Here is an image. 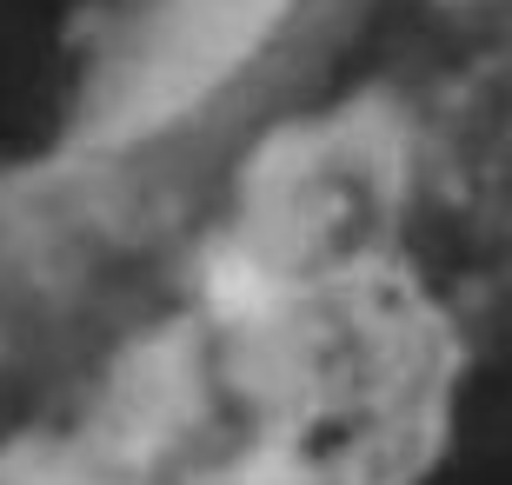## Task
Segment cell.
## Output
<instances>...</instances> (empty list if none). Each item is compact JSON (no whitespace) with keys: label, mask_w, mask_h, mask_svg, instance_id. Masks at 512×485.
<instances>
[{"label":"cell","mask_w":512,"mask_h":485,"mask_svg":"<svg viewBox=\"0 0 512 485\" xmlns=\"http://www.w3.org/2000/svg\"><path fill=\"white\" fill-rule=\"evenodd\" d=\"M353 0H0V253L87 240L200 187Z\"/></svg>","instance_id":"6da1fadb"}]
</instances>
